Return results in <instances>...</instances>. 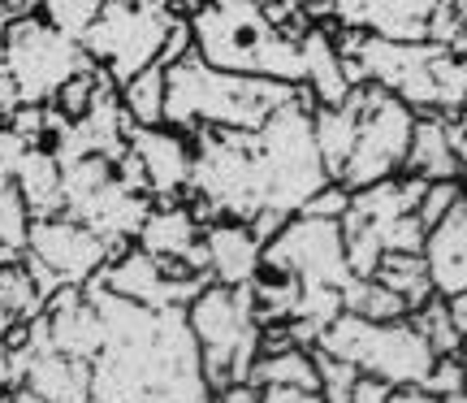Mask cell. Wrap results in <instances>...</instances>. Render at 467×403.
<instances>
[{
    "instance_id": "1",
    "label": "cell",
    "mask_w": 467,
    "mask_h": 403,
    "mask_svg": "<svg viewBox=\"0 0 467 403\" xmlns=\"http://www.w3.org/2000/svg\"><path fill=\"white\" fill-rule=\"evenodd\" d=\"M83 291L104 317V347L91 360L96 403H213L186 308H143L113 295L100 278Z\"/></svg>"
},
{
    "instance_id": "2",
    "label": "cell",
    "mask_w": 467,
    "mask_h": 403,
    "mask_svg": "<svg viewBox=\"0 0 467 403\" xmlns=\"http://www.w3.org/2000/svg\"><path fill=\"white\" fill-rule=\"evenodd\" d=\"M337 31V27H334ZM350 79L377 83L416 113L454 118L467 109V57L437 39H381L368 31H337Z\"/></svg>"
},
{
    "instance_id": "3",
    "label": "cell",
    "mask_w": 467,
    "mask_h": 403,
    "mask_svg": "<svg viewBox=\"0 0 467 403\" xmlns=\"http://www.w3.org/2000/svg\"><path fill=\"white\" fill-rule=\"evenodd\" d=\"M299 87L255 74H230L208 66L200 52L169 66L165 126L186 134L200 131H260L282 104L295 101Z\"/></svg>"
},
{
    "instance_id": "4",
    "label": "cell",
    "mask_w": 467,
    "mask_h": 403,
    "mask_svg": "<svg viewBox=\"0 0 467 403\" xmlns=\"http://www.w3.org/2000/svg\"><path fill=\"white\" fill-rule=\"evenodd\" d=\"M191 17L195 52L208 66L230 74H255L277 83L303 87V39L285 35L260 0H203Z\"/></svg>"
},
{
    "instance_id": "5",
    "label": "cell",
    "mask_w": 467,
    "mask_h": 403,
    "mask_svg": "<svg viewBox=\"0 0 467 403\" xmlns=\"http://www.w3.org/2000/svg\"><path fill=\"white\" fill-rule=\"evenodd\" d=\"M312 118H317V96L307 87H299L295 101L282 104L255 131V165H260V183H265V213L295 217L320 186L334 183L325 161H320Z\"/></svg>"
},
{
    "instance_id": "6",
    "label": "cell",
    "mask_w": 467,
    "mask_h": 403,
    "mask_svg": "<svg viewBox=\"0 0 467 403\" xmlns=\"http://www.w3.org/2000/svg\"><path fill=\"white\" fill-rule=\"evenodd\" d=\"M186 317L200 338L203 373H208L213 395L230 387H247L251 369L260 360V347H265V321L255 313V291L213 282L186 308Z\"/></svg>"
},
{
    "instance_id": "7",
    "label": "cell",
    "mask_w": 467,
    "mask_h": 403,
    "mask_svg": "<svg viewBox=\"0 0 467 403\" xmlns=\"http://www.w3.org/2000/svg\"><path fill=\"white\" fill-rule=\"evenodd\" d=\"M320 352L337 355L355 365L368 377H381L389 387H424V377L433 369L437 352L429 347V338L420 334L411 317L407 321H368L355 317V313H342V317L320 334L317 343Z\"/></svg>"
},
{
    "instance_id": "8",
    "label": "cell",
    "mask_w": 467,
    "mask_h": 403,
    "mask_svg": "<svg viewBox=\"0 0 467 403\" xmlns=\"http://www.w3.org/2000/svg\"><path fill=\"white\" fill-rule=\"evenodd\" d=\"M182 17L186 14L178 5H161V0H109L78 44L117 83H130L148 66H161L169 35Z\"/></svg>"
},
{
    "instance_id": "9",
    "label": "cell",
    "mask_w": 467,
    "mask_h": 403,
    "mask_svg": "<svg viewBox=\"0 0 467 403\" xmlns=\"http://www.w3.org/2000/svg\"><path fill=\"white\" fill-rule=\"evenodd\" d=\"M350 96L359 104V134H355V152H350V161L337 183H347L350 191H364L372 183L407 174L411 134H416L420 113L377 83H359Z\"/></svg>"
},
{
    "instance_id": "10",
    "label": "cell",
    "mask_w": 467,
    "mask_h": 403,
    "mask_svg": "<svg viewBox=\"0 0 467 403\" xmlns=\"http://www.w3.org/2000/svg\"><path fill=\"white\" fill-rule=\"evenodd\" d=\"M0 61H5L9 74L17 79L26 104H52L61 96V87H66L78 69L91 66V57L83 52V44H78L74 35L57 31L44 14L9 22Z\"/></svg>"
},
{
    "instance_id": "11",
    "label": "cell",
    "mask_w": 467,
    "mask_h": 403,
    "mask_svg": "<svg viewBox=\"0 0 467 403\" xmlns=\"http://www.w3.org/2000/svg\"><path fill=\"white\" fill-rule=\"evenodd\" d=\"M113 260V243L100 239L91 226L74 217H39L26 243V269H31L39 295L52 300L66 286H87Z\"/></svg>"
},
{
    "instance_id": "12",
    "label": "cell",
    "mask_w": 467,
    "mask_h": 403,
    "mask_svg": "<svg viewBox=\"0 0 467 403\" xmlns=\"http://www.w3.org/2000/svg\"><path fill=\"white\" fill-rule=\"evenodd\" d=\"M265 269L299 278L303 286H350V260H347V235L342 221L329 217H307L295 213L277 235L265 243Z\"/></svg>"
},
{
    "instance_id": "13",
    "label": "cell",
    "mask_w": 467,
    "mask_h": 403,
    "mask_svg": "<svg viewBox=\"0 0 467 403\" xmlns=\"http://www.w3.org/2000/svg\"><path fill=\"white\" fill-rule=\"evenodd\" d=\"M113 295L130 303H143V308H191L200 300V291L213 286V273H200L191 265H173V260H161V256L143 252L134 243L130 252H121L117 260L96 273Z\"/></svg>"
},
{
    "instance_id": "14",
    "label": "cell",
    "mask_w": 467,
    "mask_h": 403,
    "mask_svg": "<svg viewBox=\"0 0 467 403\" xmlns=\"http://www.w3.org/2000/svg\"><path fill=\"white\" fill-rule=\"evenodd\" d=\"M130 152L148 174L151 200H191V178H195V134L173 131V126H134Z\"/></svg>"
},
{
    "instance_id": "15",
    "label": "cell",
    "mask_w": 467,
    "mask_h": 403,
    "mask_svg": "<svg viewBox=\"0 0 467 403\" xmlns=\"http://www.w3.org/2000/svg\"><path fill=\"white\" fill-rule=\"evenodd\" d=\"M441 0H334L329 27L381 39H429Z\"/></svg>"
},
{
    "instance_id": "16",
    "label": "cell",
    "mask_w": 467,
    "mask_h": 403,
    "mask_svg": "<svg viewBox=\"0 0 467 403\" xmlns=\"http://www.w3.org/2000/svg\"><path fill=\"white\" fill-rule=\"evenodd\" d=\"M143 252L173 260V265H191L208 273V252H203V221L191 208V200H161L151 204L143 230L134 239Z\"/></svg>"
},
{
    "instance_id": "17",
    "label": "cell",
    "mask_w": 467,
    "mask_h": 403,
    "mask_svg": "<svg viewBox=\"0 0 467 403\" xmlns=\"http://www.w3.org/2000/svg\"><path fill=\"white\" fill-rule=\"evenodd\" d=\"M203 252H208L213 282L251 286L265 273V239L251 230V221L221 217L213 226H203Z\"/></svg>"
},
{
    "instance_id": "18",
    "label": "cell",
    "mask_w": 467,
    "mask_h": 403,
    "mask_svg": "<svg viewBox=\"0 0 467 403\" xmlns=\"http://www.w3.org/2000/svg\"><path fill=\"white\" fill-rule=\"evenodd\" d=\"M44 317H48V334H52V347H57V352L74 355V360H87V365L100 355L104 317L83 286L57 291L48 300V308H44Z\"/></svg>"
},
{
    "instance_id": "19",
    "label": "cell",
    "mask_w": 467,
    "mask_h": 403,
    "mask_svg": "<svg viewBox=\"0 0 467 403\" xmlns=\"http://www.w3.org/2000/svg\"><path fill=\"white\" fill-rule=\"evenodd\" d=\"M299 39H303V66H307L303 87L317 96V104H342L355 91V79H350V66H347V57H342L337 31L329 22H317Z\"/></svg>"
},
{
    "instance_id": "20",
    "label": "cell",
    "mask_w": 467,
    "mask_h": 403,
    "mask_svg": "<svg viewBox=\"0 0 467 403\" xmlns=\"http://www.w3.org/2000/svg\"><path fill=\"white\" fill-rule=\"evenodd\" d=\"M407 174H416V178H424V183L463 178V161H459L454 139H451V118H441V113H420L416 118Z\"/></svg>"
},
{
    "instance_id": "21",
    "label": "cell",
    "mask_w": 467,
    "mask_h": 403,
    "mask_svg": "<svg viewBox=\"0 0 467 403\" xmlns=\"http://www.w3.org/2000/svg\"><path fill=\"white\" fill-rule=\"evenodd\" d=\"M17 191L31 208V217H66V165L48 148H31L17 169Z\"/></svg>"
},
{
    "instance_id": "22",
    "label": "cell",
    "mask_w": 467,
    "mask_h": 403,
    "mask_svg": "<svg viewBox=\"0 0 467 403\" xmlns=\"http://www.w3.org/2000/svg\"><path fill=\"white\" fill-rule=\"evenodd\" d=\"M317 148H320V161L329 169V178H342V169H347L350 152H355V134H359V104L355 96H347L342 104H317Z\"/></svg>"
},
{
    "instance_id": "23",
    "label": "cell",
    "mask_w": 467,
    "mask_h": 403,
    "mask_svg": "<svg viewBox=\"0 0 467 403\" xmlns=\"http://www.w3.org/2000/svg\"><path fill=\"white\" fill-rule=\"evenodd\" d=\"M247 387L265 390V387H303V390H320V365L312 347H282V352H260L255 369H251Z\"/></svg>"
},
{
    "instance_id": "24",
    "label": "cell",
    "mask_w": 467,
    "mask_h": 403,
    "mask_svg": "<svg viewBox=\"0 0 467 403\" xmlns=\"http://www.w3.org/2000/svg\"><path fill=\"white\" fill-rule=\"evenodd\" d=\"M372 278L385 282L389 291H399L402 300L411 303V313H416L420 303H429L437 295L433 269H429V256L424 252H385Z\"/></svg>"
},
{
    "instance_id": "25",
    "label": "cell",
    "mask_w": 467,
    "mask_h": 403,
    "mask_svg": "<svg viewBox=\"0 0 467 403\" xmlns=\"http://www.w3.org/2000/svg\"><path fill=\"white\" fill-rule=\"evenodd\" d=\"M165 96H169V66H148L121 83V104L134 126H165Z\"/></svg>"
},
{
    "instance_id": "26",
    "label": "cell",
    "mask_w": 467,
    "mask_h": 403,
    "mask_svg": "<svg viewBox=\"0 0 467 403\" xmlns=\"http://www.w3.org/2000/svg\"><path fill=\"white\" fill-rule=\"evenodd\" d=\"M342 300H347V313L368 317V321H407L411 317V303L402 300L399 291H389L385 282H377V278H350V286L342 291Z\"/></svg>"
},
{
    "instance_id": "27",
    "label": "cell",
    "mask_w": 467,
    "mask_h": 403,
    "mask_svg": "<svg viewBox=\"0 0 467 403\" xmlns=\"http://www.w3.org/2000/svg\"><path fill=\"white\" fill-rule=\"evenodd\" d=\"M411 325L429 338V347H433L437 355L467 352V334L454 325V313H451V300H446V295H433L429 303H420L416 313H411Z\"/></svg>"
},
{
    "instance_id": "28",
    "label": "cell",
    "mask_w": 467,
    "mask_h": 403,
    "mask_svg": "<svg viewBox=\"0 0 467 403\" xmlns=\"http://www.w3.org/2000/svg\"><path fill=\"white\" fill-rule=\"evenodd\" d=\"M44 308H48V300L39 295L26 260L22 265H0V313H14L17 321H35L44 317Z\"/></svg>"
},
{
    "instance_id": "29",
    "label": "cell",
    "mask_w": 467,
    "mask_h": 403,
    "mask_svg": "<svg viewBox=\"0 0 467 403\" xmlns=\"http://www.w3.org/2000/svg\"><path fill=\"white\" fill-rule=\"evenodd\" d=\"M31 208L22 200V191L17 183L0 186V248H17V252H26V243H31Z\"/></svg>"
},
{
    "instance_id": "30",
    "label": "cell",
    "mask_w": 467,
    "mask_h": 403,
    "mask_svg": "<svg viewBox=\"0 0 467 403\" xmlns=\"http://www.w3.org/2000/svg\"><path fill=\"white\" fill-rule=\"evenodd\" d=\"M104 5H109V0H44V5H39V14L48 17L57 31H66V35H74V39H83L87 27L100 17Z\"/></svg>"
},
{
    "instance_id": "31",
    "label": "cell",
    "mask_w": 467,
    "mask_h": 403,
    "mask_svg": "<svg viewBox=\"0 0 467 403\" xmlns=\"http://www.w3.org/2000/svg\"><path fill=\"white\" fill-rule=\"evenodd\" d=\"M420 390H429V395H437V399H446V403H463V395H467V352L463 355H437Z\"/></svg>"
},
{
    "instance_id": "32",
    "label": "cell",
    "mask_w": 467,
    "mask_h": 403,
    "mask_svg": "<svg viewBox=\"0 0 467 403\" xmlns=\"http://www.w3.org/2000/svg\"><path fill=\"white\" fill-rule=\"evenodd\" d=\"M312 352H317V365H320V395H325V403H350L355 382H359V369L329 352H320V347H312Z\"/></svg>"
},
{
    "instance_id": "33",
    "label": "cell",
    "mask_w": 467,
    "mask_h": 403,
    "mask_svg": "<svg viewBox=\"0 0 467 403\" xmlns=\"http://www.w3.org/2000/svg\"><path fill=\"white\" fill-rule=\"evenodd\" d=\"M459 196H463V178L429 183V186H424V200H420V221H424L429 230H433V226H441V221H446V213L459 204Z\"/></svg>"
},
{
    "instance_id": "34",
    "label": "cell",
    "mask_w": 467,
    "mask_h": 403,
    "mask_svg": "<svg viewBox=\"0 0 467 403\" xmlns=\"http://www.w3.org/2000/svg\"><path fill=\"white\" fill-rule=\"evenodd\" d=\"M350 200H355V191H350L347 183H325L312 196V200L303 204V213L307 217H329V221H342L350 213Z\"/></svg>"
},
{
    "instance_id": "35",
    "label": "cell",
    "mask_w": 467,
    "mask_h": 403,
    "mask_svg": "<svg viewBox=\"0 0 467 403\" xmlns=\"http://www.w3.org/2000/svg\"><path fill=\"white\" fill-rule=\"evenodd\" d=\"M26 152H31V143L0 122V186L17 183V169H22V161H26Z\"/></svg>"
},
{
    "instance_id": "36",
    "label": "cell",
    "mask_w": 467,
    "mask_h": 403,
    "mask_svg": "<svg viewBox=\"0 0 467 403\" xmlns=\"http://www.w3.org/2000/svg\"><path fill=\"white\" fill-rule=\"evenodd\" d=\"M394 390H399V387H389V382H381V377H368V373H359L350 403H389V399H394Z\"/></svg>"
},
{
    "instance_id": "37",
    "label": "cell",
    "mask_w": 467,
    "mask_h": 403,
    "mask_svg": "<svg viewBox=\"0 0 467 403\" xmlns=\"http://www.w3.org/2000/svg\"><path fill=\"white\" fill-rule=\"evenodd\" d=\"M22 104H26L22 101V87H17V79L9 74V66L0 61V122H9Z\"/></svg>"
},
{
    "instance_id": "38",
    "label": "cell",
    "mask_w": 467,
    "mask_h": 403,
    "mask_svg": "<svg viewBox=\"0 0 467 403\" xmlns=\"http://www.w3.org/2000/svg\"><path fill=\"white\" fill-rule=\"evenodd\" d=\"M260 403H325L320 390H303V387H265Z\"/></svg>"
},
{
    "instance_id": "39",
    "label": "cell",
    "mask_w": 467,
    "mask_h": 403,
    "mask_svg": "<svg viewBox=\"0 0 467 403\" xmlns=\"http://www.w3.org/2000/svg\"><path fill=\"white\" fill-rule=\"evenodd\" d=\"M451 139H454V152H459V161H463V183H467V109L451 118Z\"/></svg>"
},
{
    "instance_id": "40",
    "label": "cell",
    "mask_w": 467,
    "mask_h": 403,
    "mask_svg": "<svg viewBox=\"0 0 467 403\" xmlns=\"http://www.w3.org/2000/svg\"><path fill=\"white\" fill-rule=\"evenodd\" d=\"M0 403H14V365H9L5 343H0Z\"/></svg>"
},
{
    "instance_id": "41",
    "label": "cell",
    "mask_w": 467,
    "mask_h": 403,
    "mask_svg": "<svg viewBox=\"0 0 467 403\" xmlns=\"http://www.w3.org/2000/svg\"><path fill=\"white\" fill-rule=\"evenodd\" d=\"M213 403H260V390L255 387H230V390H221V395H213Z\"/></svg>"
},
{
    "instance_id": "42",
    "label": "cell",
    "mask_w": 467,
    "mask_h": 403,
    "mask_svg": "<svg viewBox=\"0 0 467 403\" xmlns=\"http://www.w3.org/2000/svg\"><path fill=\"white\" fill-rule=\"evenodd\" d=\"M389 403H446V399H437V395H429V390H420V387H402V390H394Z\"/></svg>"
},
{
    "instance_id": "43",
    "label": "cell",
    "mask_w": 467,
    "mask_h": 403,
    "mask_svg": "<svg viewBox=\"0 0 467 403\" xmlns=\"http://www.w3.org/2000/svg\"><path fill=\"white\" fill-rule=\"evenodd\" d=\"M451 300V313H454V325L467 334V291H459V295H446Z\"/></svg>"
},
{
    "instance_id": "44",
    "label": "cell",
    "mask_w": 467,
    "mask_h": 403,
    "mask_svg": "<svg viewBox=\"0 0 467 403\" xmlns=\"http://www.w3.org/2000/svg\"><path fill=\"white\" fill-rule=\"evenodd\" d=\"M14 325H17V317H14V313H0V343H5V338L14 334Z\"/></svg>"
},
{
    "instance_id": "45",
    "label": "cell",
    "mask_w": 467,
    "mask_h": 403,
    "mask_svg": "<svg viewBox=\"0 0 467 403\" xmlns=\"http://www.w3.org/2000/svg\"><path fill=\"white\" fill-rule=\"evenodd\" d=\"M173 5H178V9H182V14H195V9H200L203 0H173Z\"/></svg>"
},
{
    "instance_id": "46",
    "label": "cell",
    "mask_w": 467,
    "mask_h": 403,
    "mask_svg": "<svg viewBox=\"0 0 467 403\" xmlns=\"http://www.w3.org/2000/svg\"><path fill=\"white\" fill-rule=\"evenodd\" d=\"M5 31H9V17L0 14V39H5Z\"/></svg>"
},
{
    "instance_id": "47",
    "label": "cell",
    "mask_w": 467,
    "mask_h": 403,
    "mask_svg": "<svg viewBox=\"0 0 467 403\" xmlns=\"http://www.w3.org/2000/svg\"><path fill=\"white\" fill-rule=\"evenodd\" d=\"M260 5H273V0H260Z\"/></svg>"
},
{
    "instance_id": "48",
    "label": "cell",
    "mask_w": 467,
    "mask_h": 403,
    "mask_svg": "<svg viewBox=\"0 0 467 403\" xmlns=\"http://www.w3.org/2000/svg\"><path fill=\"white\" fill-rule=\"evenodd\" d=\"M161 5H173V0H161Z\"/></svg>"
},
{
    "instance_id": "49",
    "label": "cell",
    "mask_w": 467,
    "mask_h": 403,
    "mask_svg": "<svg viewBox=\"0 0 467 403\" xmlns=\"http://www.w3.org/2000/svg\"><path fill=\"white\" fill-rule=\"evenodd\" d=\"M0 48H5V39H0Z\"/></svg>"
},
{
    "instance_id": "50",
    "label": "cell",
    "mask_w": 467,
    "mask_h": 403,
    "mask_svg": "<svg viewBox=\"0 0 467 403\" xmlns=\"http://www.w3.org/2000/svg\"><path fill=\"white\" fill-rule=\"evenodd\" d=\"M463 403H467V395H463Z\"/></svg>"
}]
</instances>
